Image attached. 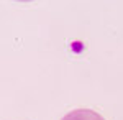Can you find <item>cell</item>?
<instances>
[{"label":"cell","instance_id":"cell-1","mask_svg":"<svg viewBox=\"0 0 123 120\" xmlns=\"http://www.w3.org/2000/svg\"><path fill=\"white\" fill-rule=\"evenodd\" d=\"M62 120H104L98 113H95L92 110H87V109H77L72 110L71 113H67Z\"/></svg>","mask_w":123,"mask_h":120},{"label":"cell","instance_id":"cell-2","mask_svg":"<svg viewBox=\"0 0 123 120\" xmlns=\"http://www.w3.org/2000/svg\"><path fill=\"white\" fill-rule=\"evenodd\" d=\"M18 2H31V0H18Z\"/></svg>","mask_w":123,"mask_h":120}]
</instances>
